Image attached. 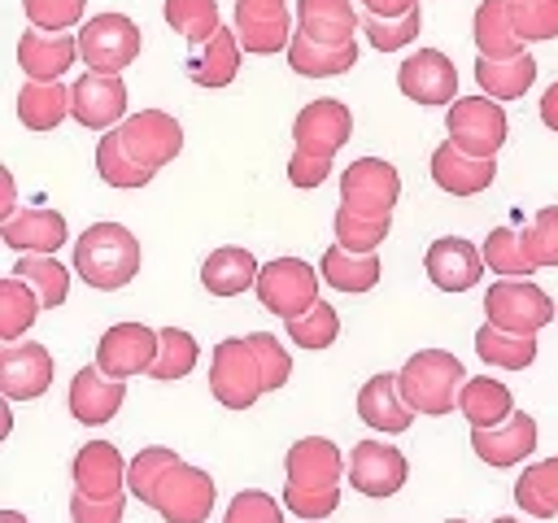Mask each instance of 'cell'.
<instances>
[{"mask_svg": "<svg viewBox=\"0 0 558 523\" xmlns=\"http://www.w3.org/2000/svg\"><path fill=\"white\" fill-rule=\"evenodd\" d=\"M283 327H288V340H292V344L318 353V349H327V344L340 336V314H336L327 301H318V305H310L301 318H288Z\"/></svg>", "mask_w": 558, "mask_h": 523, "instance_id": "cell-42", "label": "cell"}, {"mask_svg": "<svg viewBox=\"0 0 558 523\" xmlns=\"http://www.w3.org/2000/svg\"><path fill=\"white\" fill-rule=\"evenodd\" d=\"M0 200H4V218H9V214L17 209V205H13V174H9V170H0Z\"/></svg>", "mask_w": 558, "mask_h": 523, "instance_id": "cell-58", "label": "cell"}, {"mask_svg": "<svg viewBox=\"0 0 558 523\" xmlns=\"http://www.w3.org/2000/svg\"><path fill=\"white\" fill-rule=\"evenodd\" d=\"M410 466L401 458V449L384 445V440H357L349 453V484L366 497H392L405 484Z\"/></svg>", "mask_w": 558, "mask_h": 523, "instance_id": "cell-16", "label": "cell"}, {"mask_svg": "<svg viewBox=\"0 0 558 523\" xmlns=\"http://www.w3.org/2000/svg\"><path fill=\"white\" fill-rule=\"evenodd\" d=\"M157 336H161V349H157V362H153V370H148V375H153V379H161V384L192 375V366H196V357H201V349H196L192 331H183V327H161Z\"/></svg>", "mask_w": 558, "mask_h": 523, "instance_id": "cell-41", "label": "cell"}, {"mask_svg": "<svg viewBox=\"0 0 558 523\" xmlns=\"http://www.w3.org/2000/svg\"><path fill=\"white\" fill-rule=\"evenodd\" d=\"M523 240V253L527 262L541 270V266H558V205H545L536 209V218L519 231Z\"/></svg>", "mask_w": 558, "mask_h": 523, "instance_id": "cell-45", "label": "cell"}, {"mask_svg": "<svg viewBox=\"0 0 558 523\" xmlns=\"http://www.w3.org/2000/svg\"><path fill=\"white\" fill-rule=\"evenodd\" d=\"M13 279H26L39 292L44 309H57L65 301V288H70V275L52 253H22L13 266Z\"/></svg>", "mask_w": 558, "mask_h": 523, "instance_id": "cell-37", "label": "cell"}, {"mask_svg": "<svg viewBox=\"0 0 558 523\" xmlns=\"http://www.w3.org/2000/svg\"><path fill=\"white\" fill-rule=\"evenodd\" d=\"M65 218L57 209H13L0 222V240L17 253H52L65 244Z\"/></svg>", "mask_w": 558, "mask_h": 523, "instance_id": "cell-24", "label": "cell"}, {"mask_svg": "<svg viewBox=\"0 0 558 523\" xmlns=\"http://www.w3.org/2000/svg\"><path fill=\"white\" fill-rule=\"evenodd\" d=\"M432 179H436V187L449 192V196H475V192H484V187L497 179V157L480 161V157L458 153V148L445 139V144L432 153Z\"/></svg>", "mask_w": 558, "mask_h": 523, "instance_id": "cell-23", "label": "cell"}, {"mask_svg": "<svg viewBox=\"0 0 558 523\" xmlns=\"http://www.w3.org/2000/svg\"><path fill=\"white\" fill-rule=\"evenodd\" d=\"M401 196V174L379 157H357L340 170V209L375 222H392V205Z\"/></svg>", "mask_w": 558, "mask_h": 523, "instance_id": "cell-4", "label": "cell"}, {"mask_svg": "<svg viewBox=\"0 0 558 523\" xmlns=\"http://www.w3.org/2000/svg\"><path fill=\"white\" fill-rule=\"evenodd\" d=\"M475 78H480L484 96H493V100H514V96H523V92L532 87V78H536V57H532V52H523V57H514V61H488V57H480V61H475Z\"/></svg>", "mask_w": 558, "mask_h": 523, "instance_id": "cell-34", "label": "cell"}, {"mask_svg": "<svg viewBox=\"0 0 558 523\" xmlns=\"http://www.w3.org/2000/svg\"><path fill=\"white\" fill-rule=\"evenodd\" d=\"M174 462H179V458H174V449H166V445L140 449V453L131 458V466H126V492L140 497L144 506H153V488H157V479H161Z\"/></svg>", "mask_w": 558, "mask_h": 523, "instance_id": "cell-43", "label": "cell"}, {"mask_svg": "<svg viewBox=\"0 0 558 523\" xmlns=\"http://www.w3.org/2000/svg\"><path fill=\"white\" fill-rule=\"evenodd\" d=\"M161 349V336L144 323H113L96 344V366L113 379H131L140 370H153Z\"/></svg>", "mask_w": 558, "mask_h": 523, "instance_id": "cell-13", "label": "cell"}, {"mask_svg": "<svg viewBox=\"0 0 558 523\" xmlns=\"http://www.w3.org/2000/svg\"><path fill=\"white\" fill-rule=\"evenodd\" d=\"M22 9H26V17H31L35 31L57 35V31H70L83 17L87 0H22Z\"/></svg>", "mask_w": 558, "mask_h": 523, "instance_id": "cell-50", "label": "cell"}, {"mask_svg": "<svg viewBox=\"0 0 558 523\" xmlns=\"http://www.w3.org/2000/svg\"><path fill=\"white\" fill-rule=\"evenodd\" d=\"M510 22L519 39H554L558 35V0H510Z\"/></svg>", "mask_w": 558, "mask_h": 523, "instance_id": "cell-48", "label": "cell"}, {"mask_svg": "<svg viewBox=\"0 0 558 523\" xmlns=\"http://www.w3.org/2000/svg\"><path fill=\"white\" fill-rule=\"evenodd\" d=\"M126 466H131V462H122V453H118L109 440H87V445L74 453V492L96 497V501L122 497Z\"/></svg>", "mask_w": 558, "mask_h": 523, "instance_id": "cell-19", "label": "cell"}, {"mask_svg": "<svg viewBox=\"0 0 558 523\" xmlns=\"http://www.w3.org/2000/svg\"><path fill=\"white\" fill-rule=\"evenodd\" d=\"M222 523H283V510L270 492H257V488H244L231 497L227 506V519Z\"/></svg>", "mask_w": 558, "mask_h": 523, "instance_id": "cell-52", "label": "cell"}, {"mask_svg": "<svg viewBox=\"0 0 558 523\" xmlns=\"http://www.w3.org/2000/svg\"><path fill=\"white\" fill-rule=\"evenodd\" d=\"M475 353H480L488 366L523 370V366H532V357H536V336H510V331H497L493 323H484V327L475 331Z\"/></svg>", "mask_w": 558, "mask_h": 523, "instance_id": "cell-36", "label": "cell"}, {"mask_svg": "<svg viewBox=\"0 0 558 523\" xmlns=\"http://www.w3.org/2000/svg\"><path fill=\"white\" fill-rule=\"evenodd\" d=\"M288 4L283 0H235V17H253V22H275L283 17Z\"/></svg>", "mask_w": 558, "mask_h": 523, "instance_id": "cell-55", "label": "cell"}, {"mask_svg": "<svg viewBox=\"0 0 558 523\" xmlns=\"http://www.w3.org/2000/svg\"><path fill=\"white\" fill-rule=\"evenodd\" d=\"M96 170H100V179H105L109 187H144V183L153 179L148 170H140V166L122 153L118 131H105V139L96 144Z\"/></svg>", "mask_w": 558, "mask_h": 523, "instance_id": "cell-44", "label": "cell"}, {"mask_svg": "<svg viewBox=\"0 0 558 523\" xmlns=\"http://www.w3.org/2000/svg\"><path fill=\"white\" fill-rule=\"evenodd\" d=\"M327 174H331V161H314V157H301V153L288 157V179L296 187H318Z\"/></svg>", "mask_w": 558, "mask_h": 523, "instance_id": "cell-54", "label": "cell"}, {"mask_svg": "<svg viewBox=\"0 0 558 523\" xmlns=\"http://www.w3.org/2000/svg\"><path fill=\"white\" fill-rule=\"evenodd\" d=\"M52 384V353L35 340H17L0 353V388L9 401H35Z\"/></svg>", "mask_w": 558, "mask_h": 523, "instance_id": "cell-17", "label": "cell"}, {"mask_svg": "<svg viewBox=\"0 0 558 523\" xmlns=\"http://www.w3.org/2000/svg\"><path fill=\"white\" fill-rule=\"evenodd\" d=\"M423 266L440 292H466L484 275V253L462 235H440V240H432Z\"/></svg>", "mask_w": 558, "mask_h": 523, "instance_id": "cell-18", "label": "cell"}, {"mask_svg": "<svg viewBox=\"0 0 558 523\" xmlns=\"http://www.w3.org/2000/svg\"><path fill=\"white\" fill-rule=\"evenodd\" d=\"M318 279L310 262L301 257H275L262 266L257 275V301L270 309V314H283L288 318H301L310 305H318Z\"/></svg>", "mask_w": 558, "mask_h": 523, "instance_id": "cell-8", "label": "cell"}, {"mask_svg": "<svg viewBox=\"0 0 558 523\" xmlns=\"http://www.w3.org/2000/svg\"><path fill=\"white\" fill-rule=\"evenodd\" d=\"M458 410L471 418V427H501L514 414V397L506 384H497L493 375H475L462 384Z\"/></svg>", "mask_w": 558, "mask_h": 523, "instance_id": "cell-30", "label": "cell"}, {"mask_svg": "<svg viewBox=\"0 0 558 523\" xmlns=\"http://www.w3.org/2000/svg\"><path fill=\"white\" fill-rule=\"evenodd\" d=\"M209 392L218 405L227 410H248L262 392H266V379H262V366H257V353L248 344V336H231L214 349L209 357Z\"/></svg>", "mask_w": 558, "mask_h": 523, "instance_id": "cell-5", "label": "cell"}, {"mask_svg": "<svg viewBox=\"0 0 558 523\" xmlns=\"http://www.w3.org/2000/svg\"><path fill=\"white\" fill-rule=\"evenodd\" d=\"M445 131H449V144L458 153L488 161L506 144V109L493 96H462V100L449 105Z\"/></svg>", "mask_w": 558, "mask_h": 523, "instance_id": "cell-6", "label": "cell"}, {"mask_svg": "<svg viewBox=\"0 0 558 523\" xmlns=\"http://www.w3.org/2000/svg\"><path fill=\"white\" fill-rule=\"evenodd\" d=\"M401 397L414 414H449L462 397V362L445 349H418L414 357H405V366L397 370Z\"/></svg>", "mask_w": 558, "mask_h": 523, "instance_id": "cell-3", "label": "cell"}, {"mask_svg": "<svg viewBox=\"0 0 558 523\" xmlns=\"http://www.w3.org/2000/svg\"><path fill=\"white\" fill-rule=\"evenodd\" d=\"M122 510H126V497H109V501H96V497H83V492L70 497L74 523H122Z\"/></svg>", "mask_w": 558, "mask_h": 523, "instance_id": "cell-53", "label": "cell"}, {"mask_svg": "<svg viewBox=\"0 0 558 523\" xmlns=\"http://www.w3.org/2000/svg\"><path fill=\"white\" fill-rule=\"evenodd\" d=\"M257 275H262L257 257L248 248H240V244L214 248L205 257V266H201V283H205L209 296H240L244 288H257Z\"/></svg>", "mask_w": 558, "mask_h": 523, "instance_id": "cell-27", "label": "cell"}, {"mask_svg": "<svg viewBox=\"0 0 558 523\" xmlns=\"http://www.w3.org/2000/svg\"><path fill=\"white\" fill-rule=\"evenodd\" d=\"M493 523H519V519H493Z\"/></svg>", "mask_w": 558, "mask_h": 523, "instance_id": "cell-60", "label": "cell"}, {"mask_svg": "<svg viewBox=\"0 0 558 523\" xmlns=\"http://www.w3.org/2000/svg\"><path fill=\"white\" fill-rule=\"evenodd\" d=\"M118 139H122V153L140 166V170H161L166 161L179 157L183 148V126L166 113V109H140L131 113L122 126H118Z\"/></svg>", "mask_w": 558, "mask_h": 523, "instance_id": "cell-10", "label": "cell"}, {"mask_svg": "<svg viewBox=\"0 0 558 523\" xmlns=\"http://www.w3.org/2000/svg\"><path fill=\"white\" fill-rule=\"evenodd\" d=\"M318 275L340 292H371L379 283V253H349L344 244H331L318 262Z\"/></svg>", "mask_w": 558, "mask_h": 523, "instance_id": "cell-31", "label": "cell"}, {"mask_svg": "<svg viewBox=\"0 0 558 523\" xmlns=\"http://www.w3.org/2000/svg\"><path fill=\"white\" fill-rule=\"evenodd\" d=\"M65 113H70V92H65L61 78H52V83L26 78V87L17 92V118L31 131H52Z\"/></svg>", "mask_w": 558, "mask_h": 523, "instance_id": "cell-32", "label": "cell"}, {"mask_svg": "<svg viewBox=\"0 0 558 523\" xmlns=\"http://www.w3.org/2000/svg\"><path fill=\"white\" fill-rule=\"evenodd\" d=\"M397 87L418 100V105H453L458 96V70L440 48H418L414 57L401 61L397 70Z\"/></svg>", "mask_w": 558, "mask_h": 523, "instance_id": "cell-15", "label": "cell"}, {"mask_svg": "<svg viewBox=\"0 0 558 523\" xmlns=\"http://www.w3.org/2000/svg\"><path fill=\"white\" fill-rule=\"evenodd\" d=\"M78 57L87 61V70L118 74L140 57V26L126 13L87 17L83 31H78Z\"/></svg>", "mask_w": 558, "mask_h": 523, "instance_id": "cell-9", "label": "cell"}, {"mask_svg": "<svg viewBox=\"0 0 558 523\" xmlns=\"http://www.w3.org/2000/svg\"><path fill=\"white\" fill-rule=\"evenodd\" d=\"M475 48L488 61L523 57V39L510 22V0H480V9H475Z\"/></svg>", "mask_w": 558, "mask_h": 523, "instance_id": "cell-28", "label": "cell"}, {"mask_svg": "<svg viewBox=\"0 0 558 523\" xmlns=\"http://www.w3.org/2000/svg\"><path fill=\"white\" fill-rule=\"evenodd\" d=\"M288 484H283V510L296 519H327L340 506V475L344 458L327 436H305L283 458Z\"/></svg>", "mask_w": 558, "mask_h": 523, "instance_id": "cell-1", "label": "cell"}, {"mask_svg": "<svg viewBox=\"0 0 558 523\" xmlns=\"http://www.w3.org/2000/svg\"><path fill=\"white\" fill-rule=\"evenodd\" d=\"M39 309L44 301L26 279H4L0 283V340L17 344V336L39 318Z\"/></svg>", "mask_w": 558, "mask_h": 523, "instance_id": "cell-38", "label": "cell"}, {"mask_svg": "<svg viewBox=\"0 0 558 523\" xmlns=\"http://www.w3.org/2000/svg\"><path fill=\"white\" fill-rule=\"evenodd\" d=\"M484 314L497 331L510 336H536L549 318H558V305L532 283V279H497L484 296Z\"/></svg>", "mask_w": 558, "mask_h": 523, "instance_id": "cell-7", "label": "cell"}, {"mask_svg": "<svg viewBox=\"0 0 558 523\" xmlns=\"http://www.w3.org/2000/svg\"><path fill=\"white\" fill-rule=\"evenodd\" d=\"M74 270L92 288H122L140 275V240L122 222H92L74 244Z\"/></svg>", "mask_w": 558, "mask_h": 523, "instance_id": "cell-2", "label": "cell"}, {"mask_svg": "<svg viewBox=\"0 0 558 523\" xmlns=\"http://www.w3.org/2000/svg\"><path fill=\"white\" fill-rule=\"evenodd\" d=\"M484 266L497 270L501 279H532V262L523 253V240L514 227H493L488 240H484Z\"/></svg>", "mask_w": 558, "mask_h": 523, "instance_id": "cell-40", "label": "cell"}, {"mask_svg": "<svg viewBox=\"0 0 558 523\" xmlns=\"http://www.w3.org/2000/svg\"><path fill=\"white\" fill-rule=\"evenodd\" d=\"M296 35L314 39V44H353V31H357V13H353V0H296Z\"/></svg>", "mask_w": 558, "mask_h": 523, "instance_id": "cell-26", "label": "cell"}, {"mask_svg": "<svg viewBox=\"0 0 558 523\" xmlns=\"http://www.w3.org/2000/svg\"><path fill=\"white\" fill-rule=\"evenodd\" d=\"M514 501L532 519H554L558 514V458L523 466V475L514 479Z\"/></svg>", "mask_w": 558, "mask_h": 523, "instance_id": "cell-35", "label": "cell"}, {"mask_svg": "<svg viewBox=\"0 0 558 523\" xmlns=\"http://www.w3.org/2000/svg\"><path fill=\"white\" fill-rule=\"evenodd\" d=\"M240 70V39H235V26H222L205 48L192 52L187 61V78L196 87H227Z\"/></svg>", "mask_w": 558, "mask_h": 523, "instance_id": "cell-29", "label": "cell"}, {"mask_svg": "<svg viewBox=\"0 0 558 523\" xmlns=\"http://www.w3.org/2000/svg\"><path fill=\"white\" fill-rule=\"evenodd\" d=\"M357 414H362V423H371L375 431H405L410 423H414V410L405 405V397H401V384H397V375H371L366 384H362V392H357Z\"/></svg>", "mask_w": 558, "mask_h": 523, "instance_id": "cell-25", "label": "cell"}, {"mask_svg": "<svg viewBox=\"0 0 558 523\" xmlns=\"http://www.w3.org/2000/svg\"><path fill=\"white\" fill-rule=\"evenodd\" d=\"M357 26H362V35H366L379 52H397V48H405V44L418 35V26H423V9H410L405 17H375V13H366Z\"/></svg>", "mask_w": 558, "mask_h": 523, "instance_id": "cell-46", "label": "cell"}, {"mask_svg": "<svg viewBox=\"0 0 558 523\" xmlns=\"http://www.w3.org/2000/svg\"><path fill=\"white\" fill-rule=\"evenodd\" d=\"M471 449L488 462V466H514L536 449V418L514 410L501 427H475L471 431Z\"/></svg>", "mask_w": 558, "mask_h": 523, "instance_id": "cell-21", "label": "cell"}, {"mask_svg": "<svg viewBox=\"0 0 558 523\" xmlns=\"http://www.w3.org/2000/svg\"><path fill=\"white\" fill-rule=\"evenodd\" d=\"M235 39H240V48H244V52H257V57L279 52V48H288V44H292V17H288V13H283V17H275V22L235 17Z\"/></svg>", "mask_w": 558, "mask_h": 523, "instance_id": "cell-47", "label": "cell"}, {"mask_svg": "<svg viewBox=\"0 0 558 523\" xmlns=\"http://www.w3.org/2000/svg\"><path fill=\"white\" fill-rule=\"evenodd\" d=\"M349 135H353V118H349V105H340V100H310L301 113H296V122H292V139H296V148L292 153H301V157H314V161H331L344 144H349Z\"/></svg>", "mask_w": 558, "mask_h": 523, "instance_id": "cell-12", "label": "cell"}, {"mask_svg": "<svg viewBox=\"0 0 558 523\" xmlns=\"http://www.w3.org/2000/svg\"><path fill=\"white\" fill-rule=\"evenodd\" d=\"M388 235V222L375 218H357L349 209H336V244H344L349 253H375Z\"/></svg>", "mask_w": 558, "mask_h": 523, "instance_id": "cell-49", "label": "cell"}, {"mask_svg": "<svg viewBox=\"0 0 558 523\" xmlns=\"http://www.w3.org/2000/svg\"><path fill=\"white\" fill-rule=\"evenodd\" d=\"M362 4L375 17H405L410 9H418V0H362Z\"/></svg>", "mask_w": 558, "mask_h": 523, "instance_id": "cell-56", "label": "cell"}, {"mask_svg": "<svg viewBox=\"0 0 558 523\" xmlns=\"http://www.w3.org/2000/svg\"><path fill=\"white\" fill-rule=\"evenodd\" d=\"M541 122H545L549 131H558V83H549L545 96H541Z\"/></svg>", "mask_w": 558, "mask_h": 523, "instance_id": "cell-57", "label": "cell"}, {"mask_svg": "<svg viewBox=\"0 0 558 523\" xmlns=\"http://www.w3.org/2000/svg\"><path fill=\"white\" fill-rule=\"evenodd\" d=\"M248 344H253V353H257V366H262L266 392L283 388V384H288V375H292V357H288V349H279V340H275L270 331H253V336H248Z\"/></svg>", "mask_w": 558, "mask_h": 523, "instance_id": "cell-51", "label": "cell"}, {"mask_svg": "<svg viewBox=\"0 0 558 523\" xmlns=\"http://www.w3.org/2000/svg\"><path fill=\"white\" fill-rule=\"evenodd\" d=\"M153 510L166 523H205L214 510V479L209 471L192 466V462H174L157 488H153Z\"/></svg>", "mask_w": 558, "mask_h": 523, "instance_id": "cell-11", "label": "cell"}, {"mask_svg": "<svg viewBox=\"0 0 558 523\" xmlns=\"http://www.w3.org/2000/svg\"><path fill=\"white\" fill-rule=\"evenodd\" d=\"M353 61H357V44L331 48V44H314V39H305V35H292V44H288V65H292L296 74H305V78L340 74V70H349Z\"/></svg>", "mask_w": 558, "mask_h": 523, "instance_id": "cell-33", "label": "cell"}, {"mask_svg": "<svg viewBox=\"0 0 558 523\" xmlns=\"http://www.w3.org/2000/svg\"><path fill=\"white\" fill-rule=\"evenodd\" d=\"M122 397H126V384H122V379L105 375L100 366H83V370L70 379L65 405H70V414H74L78 423L96 427V423H109V418L122 410Z\"/></svg>", "mask_w": 558, "mask_h": 523, "instance_id": "cell-20", "label": "cell"}, {"mask_svg": "<svg viewBox=\"0 0 558 523\" xmlns=\"http://www.w3.org/2000/svg\"><path fill=\"white\" fill-rule=\"evenodd\" d=\"M0 523H26L17 510H0Z\"/></svg>", "mask_w": 558, "mask_h": 523, "instance_id": "cell-59", "label": "cell"}, {"mask_svg": "<svg viewBox=\"0 0 558 523\" xmlns=\"http://www.w3.org/2000/svg\"><path fill=\"white\" fill-rule=\"evenodd\" d=\"M126 83L122 74H100V70H87L74 78L70 87V118L78 126H92V131H109L113 122H126Z\"/></svg>", "mask_w": 558, "mask_h": 523, "instance_id": "cell-14", "label": "cell"}, {"mask_svg": "<svg viewBox=\"0 0 558 523\" xmlns=\"http://www.w3.org/2000/svg\"><path fill=\"white\" fill-rule=\"evenodd\" d=\"M78 57V35H48V31H26L17 39V61L26 70V78L35 83H52L61 78Z\"/></svg>", "mask_w": 558, "mask_h": 523, "instance_id": "cell-22", "label": "cell"}, {"mask_svg": "<svg viewBox=\"0 0 558 523\" xmlns=\"http://www.w3.org/2000/svg\"><path fill=\"white\" fill-rule=\"evenodd\" d=\"M449 523H466V519H449Z\"/></svg>", "mask_w": 558, "mask_h": 523, "instance_id": "cell-61", "label": "cell"}, {"mask_svg": "<svg viewBox=\"0 0 558 523\" xmlns=\"http://www.w3.org/2000/svg\"><path fill=\"white\" fill-rule=\"evenodd\" d=\"M166 22L192 44V48H205L222 22H218V0H166Z\"/></svg>", "mask_w": 558, "mask_h": 523, "instance_id": "cell-39", "label": "cell"}]
</instances>
